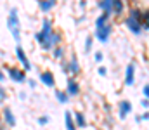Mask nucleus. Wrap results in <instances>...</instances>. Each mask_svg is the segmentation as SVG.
<instances>
[{"instance_id":"f257e3e1","label":"nucleus","mask_w":149,"mask_h":130,"mask_svg":"<svg viewBox=\"0 0 149 130\" xmlns=\"http://www.w3.org/2000/svg\"><path fill=\"white\" fill-rule=\"evenodd\" d=\"M54 30H56L54 28V23L49 17L42 19V28H40V31H37L33 35V38H35V42L43 50H52L54 49V43H52V33H54Z\"/></svg>"},{"instance_id":"f03ea898","label":"nucleus","mask_w":149,"mask_h":130,"mask_svg":"<svg viewBox=\"0 0 149 130\" xmlns=\"http://www.w3.org/2000/svg\"><path fill=\"white\" fill-rule=\"evenodd\" d=\"M125 26L132 35H135V37L142 35V31H144V28H142V9L132 7L128 16L125 17Z\"/></svg>"},{"instance_id":"7ed1b4c3","label":"nucleus","mask_w":149,"mask_h":130,"mask_svg":"<svg viewBox=\"0 0 149 130\" xmlns=\"http://www.w3.org/2000/svg\"><path fill=\"white\" fill-rule=\"evenodd\" d=\"M7 30L9 33L12 35V38L16 40V43H21V21H19V10L16 7H12L9 10V16H7Z\"/></svg>"},{"instance_id":"20e7f679","label":"nucleus","mask_w":149,"mask_h":130,"mask_svg":"<svg viewBox=\"0 0 149 130\" xmlns=\"http://www.w3.org/2000/svg\"><path fill=\"white\" fill-rule=\"evenodd\" d=\"M5 73H7V76H9L14 83H24V82L28 80L26 71H24L23 68H19V66H7V68H5Z\"/></svg>"},{"instance_id":"39448f33","label":"nucleus","mask_w":149,"mask_h":130,"mask_svg":"<svg viewBox=\"0 0 149 130\" xmlns=\"http://www.w3.org/2000/svg\"><path fill=\"white\" fill-rule=\"evenodd\" d=\"M14 52H16V57H17V61H19L21 68H23L26 73H28V71H31V70H33V64L30 63V57H28V54H26L24 47H23L21 43H17V45H16V49H14Z\"/></svg>"},{"instance_id":"423d86ee","label":"nucleus","mask_w":149,"mask_h":130,"mask_svg":"<svg viewBox=\"0 0 149 130\" xmlns=\"http://www.w3.org/2000/svg\"><path fill=\"white\" fill-rule=\"evenodd\" d=\"M111 33H113V24L111 23H108V24H104V26L95 28L94 38H95L97 42H101V43H108L109 42V38H111Z\"/></svg>"},{"instance_id":"0eeeda50","label":"nucleus","mask_w":149,"mask_h":130,"mask_svg":"<svg viewBox=\"0 0 149 130\" xmlns=\"http://www.w3.org/2000/svg\"><path fill=\"white\" fill-rule=\"evenodd\" d=\"M2 122L9 129H14L17 125V118H16V115H14L10 106H3V109H2Z\"/></svg>"},{"instance_id":"6e6552de","label":"nucleus","mask_w":149,"mask_h":130,"mask_svg":"<svg viewBox=\"0 0 149 130\" xmlns=\"http://www.w3.org/2000/svg\"><path fill=\"white\" fill-rule=\"evenodd\" d=\"M66 63H68V75L76 78V76L80 75V71H81V66H80L78 56H76V54H71V56H70V59H68Z\"/></svg>"},{"instance_id":"1a4fd4ad","label":"nucleus","mask_w":149,"mask_h":130,"mask_svg":"<svg viewBox=\"0 0 149 130\" xmlns=\"http://www.w3.org/2000/svg\"><path fill=\"white\" fill-rule=\"evenodd\" d=\"M132 109H134L132 102H130L128 99H121V101L118 102V118H120V120H125V118L132 113Z\"/></svg>"},{"instance_id":"9d476101","label":"nucleus","mask_w":149,"mask_h":130,"mask_svg":"<svg viewBox=\"0 0 149 130\" xmlns=\"http://www.w3.org/2000/svg\"><path fill=\"white\" fill-rule=\"evenodd\" d=\"M125 87H132L135 83V63L130 61L125 68V80H123Z\"/></svg>"},{"instance_id":"9b49d317","label":"nucleus","mask_w":149,"mask_h":130,"mask_svg":"<svg viewBox=\"0 0 149 130\" xmlns=\"http://www.w3.org/2000/svg\"><path fill=\"white\" fill-rule=\"evenodd\" d=\"M38 80H40L42 85H45L47 88H54V87H56V76H54V73L49 71V70L42 71V73L38 75Z\"/></svg>"},{"instance_id":"f8f14e48","label":"nucleus","mask_w":149,"mask_h":130,"mask_svg":"<svg viewBox=\"0 0 149 130\" xmlns=\"http://www.w3.org/2000/svg\"><path fill=\"white\" fill-rule=\"evenodd\" d=\"M66 92H68V95L70 97H76V95H80V83H78V80L74 78V76H70L68 78V82H66V88H64Z\"/></svg>"},{"instance_id":"ddd939ff","label":"nucleus","mask_w":149,"mask_h":130,"mask_svg":"<svg viewBox=\"0 0 149 130\" xmlns=\"http://www.w3.org/2000/svg\"><path fill=\"white\" fill-rule=\"evenodd\" d=\"M125 9H127V5L123 0H113V16L114 17H121Z\"/></svg>"},{"instance_id":"4468645a","label":"nucleus","mask_w":149,"mask_h":130,"mask_svg":"<svg viewBox=\"0 0 149 130\" xmlns=\"http://www.w3.org/2000/svg\"><path fill=\"white\" fill-rule=\"evenodd\" d=\"M73 118H74V123H76V129H87L88 122H87V116L81 111H74Z\"/></svg>"},{"instance_id":"2eb2a0df","label":"nucleus","mask_w":149,"mask_h":130,"mask_svg":"<svg viewBox=\"0 0 149 130\" xmlns=\"http://www.w3.org/2000/svg\"><path fill=\"white\" fill-rule=\"evenodd\" d=\"M97 7H99L101 12H104V14H108V16L113 17V0H99Z\"/></svg>"},{"instance_id":"dca6fc26","label":"nucleus","mask_w":149,"mask_h":130,"mask_svg":"<svg viewBox=\"0 0 149 130\" xmlns=\"http://www.w3.org/2000/svg\"><path fill=\"white\" fill-rule=\"evenodd\" d=\"M64 127H66V130H78L71 111H66V113H64Z\"/></svg>"},{"instance_id":"f3484780","label":"nucleus","mask_w":149,"mask_h":130,"mask_svg":"<svg viewBox=\"0 0 149 130\" xmlns=\"http://www.w3.org/2000/svg\"><path fill=\"white\" fill-rule=\"evenodd\" d=\"M54 5H56V2H52V0H38V9H40L43 14L50 12V10L54 9Z\"/></svg>"},{"instance_id":"a211bd4d","label":"nucleus","mask_w":149,"mask_h":130,"mask_svg":"<svg viewBox=\"0 0 149 130\" xmlns=\"http://www.w3.org/2000/svg\"><path fill=\"white\" fill-rule=\"evenodd\" d=\"M64 56H66V49H64L63 45H57V47L52 49V57H54L56 61H63Z\"/></svg>"},{"instance_id":"6ab92c4d","label":"nucleus","mask_w":149,"mask_h":130,"mask_svg":"<svg viewBox=\"0 0 149 130\" xmlns=\"http://www.w3.org/2000/svg\"><path fill=\"white\" fill-rule=\"evenodd\" d=\"M56 99H57V102H61V104H68L71 97L68 95V92H66V90H61V88H56Z\"/></svg>"},{"instance_id":"aec40b11","label":"nucleus","mask_w":149,"mask_h":130,"mask_svg":"<svg viewBox=\"0 0 149 130\" xmlns=\"http://www.w3.org/2000/svg\"><path fill=\"white\" fill-rule=\"evenodd\" d=\"M109 17H111V16H108V14L101 12V14L97 16V19H95V28H99V26H104V24H108V23H109Z\"/></svg>"},{"instance_id":"412c9836","label":"nucleus","mask_w":149,"mask_h":130,"mask_svg":"<svg viewBox=\"0 0 149 130\" xmlns=\"http://www.w3.org/2000/svg\"><path fill=\"white\" fill-rule=\"evenodd\" d=\"M94 40H95V38H94V35H88V37L85 38V47H83V49H85V52H87V54H88V52H92V49H94Z\"/></svg>"},{"instance_id":"4be33fe9","label":"nucleus","mask_w":149,"mask_h":130,"mask_svg":"<svg viewBox=\"0 0 149 130\" xmlns=\"http://www.w3.org/2000/svg\"><path fill=\"white\" fill-rule=\"evenodd\" d=\"M142 28L149 30V9H142Z\"/></svg>"},{"instance_id":"5701e85b","label":"nucleus","mask_w":149,"mask_h":130,"mask_svg":"<svg viewBox=\"0 0 149 130\" xmlns=\"http://www.w3.org/2000/svg\"><path fill=\"white\" fill-rule=\"evenodd\" d=\"M94 61H95L97 64H101V63L104 61V54H102V50H95V52H94Z\"/></svg>"},{"instance_id":"b1692460","label":"nucleus","mask_w":149,"mask_h":130,"mask_svg":"<svg viewBox=\"0 0 149 130\" xmlns=\"http://www.w3.org/2000/svg\"><path fill=\"white\" fill-rule=\"evenodd\" d=\"M5 101H7V90L3 85H0V106L5 104Z\"/></svg>"},{"instance_id":"393cba45","label":"nucleus","mask_w":149,"mask_h":130,"mask_svg":"<svg viewBox=\"0 0 149 130\" xmlns=\"http://www.w3.org/2000/svg\"><path fill=\"white\" fill-rule=\"evenodd\" d=\"M37 122H38V125H47V123L50 122V118H49L47 115H43V116H40V118H38Z\"/></svg>"},{"instance_id":"a878e982","label":"nucleus","mask_w":149,"mask_h":130,"mask_svg":"<svg viewBox=\"0 0 149 130\" xmlns=\"http://www.w3.org/2000/svg\"><path fill=\"white\" fill-rule=\"evenodd\" d=\"M97 75H99V76H106V75H108V68H106V66H99V68H97Z\"/></svg>"},{"instance_id":"bb28decb","label":"nucleus","mask_w":149,"mask_h":130,"mask_svg":"<svg viewBox=\"0 0 149 130\" xmlns=\"http://www.w3.org/2000/svg\"><path fill=\"white\" fill-rule=\"evenodd\" d=\"M26 83H28V85H30V88H37V80H33V78H28V80H26Z\"/></svg>"},{"instance_id":"cd10ccee","label":"nucleus","mask_w":149,"mask_h":130,"mask_svg":"<svg viewBox=\"0 0 149 130\" xmlns=\"http://www.w3.org/2000/svg\"><path fill=\"white\" fill-rule=\"evenodd\" d=\"M142 95H144L146 99H149V83H146V85L142 87Z\"/></svg>"},{"instance_id":"c85d7f7f","label":"nucleus","mask_w":149,"mask_h":130,"mask_svg":"<svg viewBox=\"0 0 149 130\" xmlns=\"http://www.w3.org/2000/svg\"><path fill=\"white\" fill-rule=\"evenodd\" d=\"M141 106H142L144 109H149V99H146V97H144V99L141 101Z\"/></svg>"},{"instance_id":"c756f323","label":"nucleus","mask_w":149,"mask_h":130,"mask_svg":"<svg viewBox=\"0 0 149 130\" xmlns=\"http://www.w3.org/2000/svg\"><path fill=\"white\" fill-rule=\"evenodd\" d=\"M5 76H7V75H5V71H3V70L0 68V85H2L3 82H5Z\"/></svg>"},{"instance_id":"7c9ffc66","label":"nucleus","mask_w":149,"mask_h":130,"mask_svg":"<svg viewBox=\"0 0 149 130\" xmlns=\"http://www.w3.org/2000/svg\"><path fill=\"white\" fill-rule=\"evenodd\" d=\"M26 97H28L26 92H19V99H21V101H26Z\"/></svg>"},{"instance_id":"2f4dec72","label":"nucleus","mask_w":149,"mask_h":130,"mask_svg":"<svg viewBox=\"0 0 149 130\" xmlns=\"http://www.w3.org/2000/svg\"><path fill=\"white\" fill-rule=\"evenodd\" d=\"M141 116H142V120H146V122H148V120H149V111H146V113H144V115H141Z\"/></svg>"},{"instance_id":"473e14b6","label":"nucleus","mask_w":149,"mask_h":130,"mask_svg":"<svg viewBox=\"0 0 149 130\" xmlns=\"http://www.w3.org/2000/svg\"><path fill=\"white\" fill-rule=\"evenodd\" d=\"M80 7L85 9V7H87V0H80Z\"/></svg>"},{"instance_id":"72a5a7b5","label":"nucleus","mask_w":149,"mask_h":130,"mask_svg":"<svg viewBox=\"0 0 149 130\" xmlns=\"http://www.w3.org/2000/svg\"><path fill=\"white\" fill-rule=\"evenodd\" d=\"M0 125H3V122H2V111H0Z\"/></svg>"},{"instance_id":"f704fd0d","label":"nucleus","mask_w":149,"mask_h":130,"mask_svg":"<svg viewBox=\"0 0 149 130\" xmlns=\"http://www.w3.org/2000/svg\"><path fill=\"white\" fill-rule=\"evenodd\" d=\"M52 2H57V0H52Z\"/></svg>"}]
</instances>
